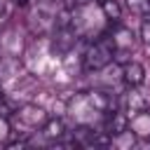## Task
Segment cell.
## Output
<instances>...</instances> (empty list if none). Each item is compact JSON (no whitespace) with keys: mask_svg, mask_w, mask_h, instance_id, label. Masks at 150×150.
Returning <instances> with one entry per match:
<instances>
[{"mask_svg":"<svg viewBox=\"0 0 150 150\" xmlns=\"http://www.w3.org/2000/svg\"><path fill=\"white\" fill-rule=\"evenodd\" d=\"M141 40L150 47V19H145V21L141 23Z\"/></svg>","mask_w":150,"mask_h":150,"instance_id":"cell-17","label":"cell"},{"mask_svg":"<svg viewBox=\"0 0 150 150\" xmlns=\"http://www.w3.org/2000/svg\"><path fill=\"white\" fill-rule=\"evenodd\" d=\"M122 82L127 87H141L145 82V68L138 61H127L122 66Z\"/></svg>","mask_w":150,"mask_h":150,"instance_id":"cell-10","label":"cell"},{"mask_svg":"<svg viewBox=\"0 0 150 150\" xmlns=\"http://www.w3.org/2000/svg\"><path fill=\"white\" fill-rule=\"evenodd\" d=\"M148 145H150V141H148Z\"/></svg>","mask_w":150,"mask_h":150,"instance_id":"cell-20","label":"cell"},{"mask_svg":"<svg viewBox=\"0 0 150 150\" xmlns=\"http://www.w3.org/2000/svg\"><path fill=\"white\" fill-rule=\"evenodd\" d=\"M12 2H19V5H28V0H12Z\"/></svg>","mask_w":150,"mask_h":150,"instance_id":"cell-19","label":"cell"},{"mask_svg":"<svg viewBox=\"0 0 150 150\" xmlns=\"http://www.w3.org/2000/svg\"><path fill=\"white\" fill-rule=\"evenodd\" d=\"M129 129L136 134L138 141H150V108L131 115L129 117Z\"/></svg>","mask_w":150,"mask_h":150,"instance_id":"cell-9","label":"cell"},{"mask_svg":"<svg viewBox=\"0 0 150 150\" xmlns=\"http://www.w3.org/2000/svg\"><path fill=\"white\" fill-rule=\"evenodd\" d=\"M105 38H108L115 56H120V59L131 56L136 52V47H138L136 33L131 28H127V26H120V23H110V28L105 30Z\"/></svg>","mask_w":150,"mask_h":150,"instance_id":"cell-4","label":"cell"},{"mask_svg":"<svg viewBox=\"0 0 150 150\" xmlns=\"http://www.w3.org/2000/svg\"><path fill=\"white\" fill-rule=\"evenodd\" d=\"M68 112H70V117L75 120V124H94L96 120H103V115L91 105L87 91H84V94H75V96L70 98Z\"/></svg>","mask_w":150,"mask_h":150,"instance_id":"cell-5","label":"cell"},{"mask_svg":"<svg viewBox=\"0 0 150 150\" xmlns=\"http://www.w3.org/2000/svg\"><path fill=\"white\" fill-rule=\"evenodd\" d=\"M112 59H115V52H112L108 38L103 35V38H96L87 45L84 56H82V66L87 73H98V70L108 68L112 63Z\"/></svg>","mask_w":150,"mask_h":150,"instance_id":"cell-2","label":"cell"},{"mask_svg":"<svg viewBox=\"0 0 150 150\" xmlns=\"http://www.w3.org/2000/svg\"><path fill=\"white\" fill-rule=\"evenodd\" d=\"M47 120H49L47 110L42 105H38V103H23V105H19L12 112V124L16 129H21L23 134H30V131L42 129Z\"/></svg>","mask_w":150,"mask_h":150,"instance_id":"cell-3","label":"cell"},{"mask_svg":"<svg viewBox=\"0 0 150 150\" xmlns=\"http://www.w3.org/2000/svg\"><path fill=\"white\" fill-rule=\"evenodd\" d=\"M9 138H12V122L5 115H0V145H7Z\"/></svg>","mask_w":150,"mask_h":150,"instance_id":"cell-16","label":"cell"},{"mask_svg":"<svg viewBox=\"0 0 150 150\" xmlns=\"http://www.w3.org/2000/svg\"><path fill=\"white\" fill-rule=\"evenodd\" d=\"M148 108H150V91H145L143 84L141 87H129L127 94H124V112L131 117V115H136L141 110H148Z\"/></svg>","mask_w":150,"mask_h":150,"instance_id":"cell-6","label":"cell"},{"mask_svg":"<svg viewBox=\"0 0 150 150\" xmlns=\"http://www.w3.org/2000/svg\"><path fill=\"white\" fill-rule=\"evenodd\" d=\"M105 23H110L101 7L89 2V5H75V9L70 12V26L75 28V33L80 38H87V40H96V38H103L105 35Z\"/></svg>","mask_w":150,"mask_h":150,"instance_id":"cell-1","label":"cell"},{"mask_svg":"<svg viewBox=\"0 0 150 150\" xmlns=\"http://www.w3.org/2000/svg\"><path fill=\"white\" fill-rule=\"evenodd\" d=\"M124 5L131 14H138V16L150 14V0H124Z\"/></svg>","mask_w":150,"mask_h":150,"instance_id":"cell-15","label":"cell"},{"mask_svg":"<svg viewBox=\"0 0 150 150\" xmlns=\"http://www.w3.org/2000/svg\"><path fill=\"white\" fill-rule=\"evenodd\" d=\"M19 73H21V63H19V59H16V56H7V54H2V56H0V87L7 84V82H12Z\"/></svg>","mask_w":150,"mask_h":150,"instance_id":"cell-11","label":"cell"},{"mask_svg":"<svg viewBox=\"0 0 150 150\" xmlns=\"http://www.w3.org/2000/svg\"><path fill=\"white\" fill-rule=\"evenodd\" d=\"M110 145H115V148H122V150H131L134 145H138V138H136V134L127 127L124 131H120V134H115V136H110Z\"/></svg>","mask_w":150,"mask_h":150,"instance_id":"cell-13","label":"cell"},{"mask_svg":"<svg viewBox=\"0 0 150 150\" xmlns=\"http://www.w3.org/2000/svg\"><path fill=\"white\" fill-rule=\"evenodd\" d=\"M87 96H89L91 105H94L101 115H105V112H110V110H117V98H115L112 91H108V89H91V91H87Z\"/></svg>","mask_w":150,"mask_h":150,"instance_id":"cell-7","label":"cell"},{"mask_svg":"<svg viewBox=\"0 0 150 150\" xmlns=\"http://www.w3.org/2000/svg\"><path fill=\"white\" fill-rule=\"evenodd\" d=\"M127 127H129V115L124 110L117 108V110H110V112L103 115V131L108 136H115V134L124 131Z\"/></svg>","mask_w":150,"mask_h":150,"instance_id":"cell-8","label":"cell"},{"mask_svg":"<svg viewBox=\"0 0 150 150\" xmlns=\"http://www.w3.org/2000/svg\"><path fill=\"white\" fill-rule=\"evenodd\" d=\"M98 7H101L103 16L110 23H120V19H122V5L117 0H98Z\"/></svg>","mask_w":150,"mask_h":150,"instance_id":"cell-14","label":"cell"},{"mask_svg":"<svg viewBox=\"0 0 150 150\" xmlns=\"http://www.w3.org/2000/svg\"><path fill=\"white\" fill-rule=\"evenodd\" d=\"M40 131H42V136H45L47 141H52V143H59V141H63V138L68 136L66 124H63V120H59V117H49Z\"/></svg>","mask_w":150,"mask_h":150,"instance_id":"cell-12","label":"cell"},{"mask_svg":"<svg viewBox=\"0 0 150 150\" xmlns=\"http://www.w3.org/2000/svg\"><path fill=\"white\" fill-rule=\"evenodd\" d=\"M89 2H96V0H70V5H89Z\"/></svg>","mask_w":150,"mask_h":150,"instance_id":"cell-18","label":"cell"}]
</instances>
